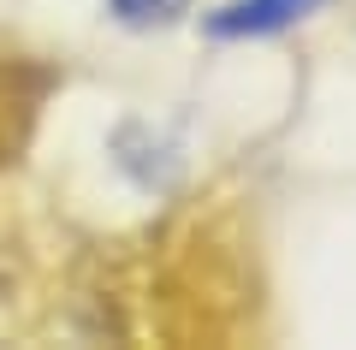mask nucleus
I'll return each instance as SVG.
<instances>
[{"instance_id": "obj_3", "label": "nucleus", "mask_w": 356, "mask_h": 350, "mask_svg": "<svg viewBox=\"0 0 356 350\" xmlns=\"http://www.w3.org/2000/svg\"><path fill=\"white\" fill-rule=\"evenodd\" d=\"M107 13L125 30H166L191 13V0H107Z\"/></svg>"}, {"instance_id": "obj_2", "label": "nucleus", "mask_w": 356, "mask_h": 350, "mask_svg": "<svg viewBox=\"0 0 356 350\" xmlns=\"http://www.w3.org/2000/svg\"><path fill=\"white\" fill-rule=\"evenodd\" d=\"M113 154H119V166H125V173L137 178L143 190H172V178H178V154L166 149V143L154 137L149 125H119Z\"/></svg>"}, {"instance_id": "obj_1", "label": "nucleus", "mask_w": 356, "mask_h": 350, "mask_svg": "<svg viewBox=\"0 0 356 350\" xmlns=\"http://www.w3.org/2000/svg\"><path fill=\"white\" fill-rule=\"evenodd\" d=\"M327 0H226L220 13H208V36L214 42H250V36H280V30L303 24Z\"/></svg>"}]
</instances>
